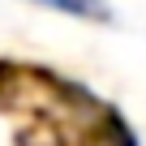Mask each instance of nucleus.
I'll list each match as a JSON object with an SVG mask.
<instances>
[{"instance_id": "nucleus-1", "label": "nucleus", "mask_w": 146, "mask_h": 146, "mask_svg": "<svg viewBox=\"0 0 146 146\" xmlns=\"http://www.w3.org/2000/svg\"><path fill=\"white\" fill-rule=\"evenodd\" d=\"M26 5L43 13H60L73 22H90V26H116V5L112 0H26Z\"/></svg>"}]
</instances>
